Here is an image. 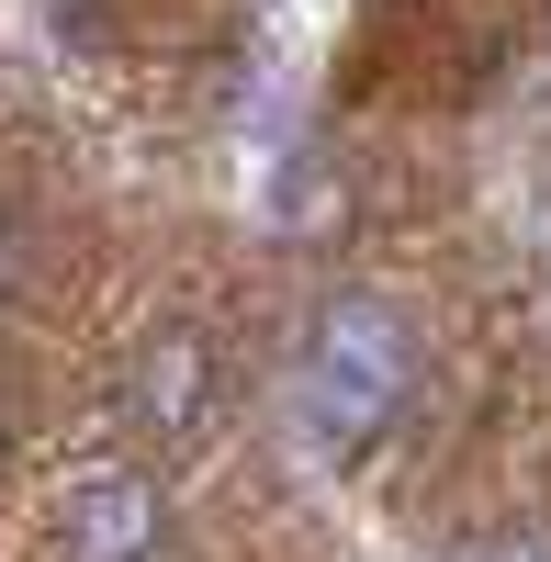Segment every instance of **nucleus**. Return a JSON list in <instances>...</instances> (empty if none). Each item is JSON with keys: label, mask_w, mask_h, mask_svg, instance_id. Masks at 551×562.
Returning <instances> with one entry per match:
<instances>
[{"label": "nucleus", "mask_w": 551, "mask_h": 562, "mask_svg": "<svg viewBox=\"0 0 551 562\" xmlns=\"http://www.w3.org/2000/svg\"><path fill=\"white\" fill-rule=\"evenodd\" d=\"M57 562H158V484L135 461H90L57 484V518H45Z\"/></svg>", "instance_id": "obj_3"}, {"label": "nucleus", "mask_w": 551, "mask_h": 562, "mask_svg": "<svg viewBox=\"0 0 551 562\" xmlns=\"http://www.w3.org/2000/svg\"><path fill=\"white\" fill-rule=\"evenodd\" d=\"M405 394H417V338H405V315L372 304V293H338L315 315V360H304V416L327 428L338 450L383 439Z\"/></svg>", "instance_id": "obj_1"}, {"label": "nucleus", "mask_w": 551, "mask_h": 562, "mask_svg": "<svg viewBox=\"0 0 551 562\" xmlns=\"http://www.w3.org/2000/svg\"><path fill=\"white\" fill-rule=\"evenodd\" d=\"M225 394H237V349H225V326H203V315L147 326L135 360H124V428L147 450H192L225 416Z\"/></svg>", "instance_id": "obj_2"}]
</instances>
